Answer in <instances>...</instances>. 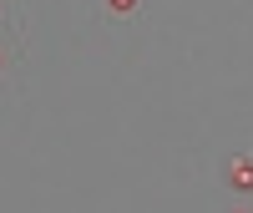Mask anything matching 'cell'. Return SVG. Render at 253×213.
Listing matches in <instances>:
<instances>
[{
	"label": "cell",
	"instance_id": "7a4b0ae2",
	"mask_svg": "<svg viewBox=\"0 0 253 213\" xmlns=\"http://www.w3.org/2000/svg\"><path fill=\"white\" fill-rule=\"evenodd\" d=\"M107 10H112V15H132L137 0H107Z\"/></svg>",
	"mask_w": 253,
	"mask_h": 213
},
{
	"label": "cell",
	"instance_id": "3957f363",
	"mask_svg": "<svg viewBox=\"0 0 253 213\" xmlns=\"http://www.w3.org/2000/svg\"><path fill=\"white\" fill-rule=\"evenodd\" d=\"M0 61H5V51H0Z\"/></svg>",
	"mask_w": 253,
	"mask_h": 213
},
{
	"label": "cell",
	"instance_id": "6da1fadb",
	"mask_svg": "<svg viewBox=\"0 0 253 213\" xmlns=\"http://www.w3.org/2000/svg\"><path fill=\"white\" fill-rule=\"evenodd\" d=\"M228 188L253 193V162H248V158H233V162H228Z\"/></svg>",
	"mask_w": 253,
	"mask_h": 213
}]
</instances>
